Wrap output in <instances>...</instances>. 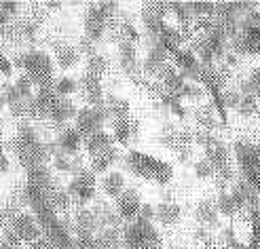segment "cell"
Listing matches in <instances>:
<instances>
[{"label":"cell","mask_w":260,"mask_h":249,"mask_svg":"<svg viewBox=\"0 0 260 249\" xmlns=\"http://www.w3.org/2000/svg\"><path fill=\"white\" fill-rule=\"evenodd\" d=\"M15 234H17L21 241L34 243V241L38 239V226H36L34 218H30V216L17 218V222H15Z\"/></svg>","instance_id":"3957f363"},{"label":"cell","mask_w":260,"mask_h":249,"mask_svg":"<svg viewBox=\"0 0 260 249\" xmlns=\"http://www.w3.org/2000/svg\"><path fill=\"white\" fill-rule=\"evenodd\" d=\"M114 161H116V150L108 148V150L95 154V156H91V167H93L95 171H106L108 165H112Z\"/></svg>","instance_id":"7c38bea8"},{"label":"cell","mask_w":260,"mask_h":249,"mask_svg":"<svg viewBox=\"0 0 260 249\" xmlns=\"http://www.w3.org/2000/svg\"><path fill=\"white\" fill-rule=\"evenodd\" d=\"M5 106V99H3V95H0V108H3Z\"/></svg>","instance_id":"f1b7e54d"},{"label":"cell","mask_w":260,"mask_h":249,"mask_svg":"<svg viewBox=\"0 0 260 249\" xmlns=\"http://www.w3.org/2000/svg\"><path fill=\"white\" fill-rule=\"evenodd\" d=\"M245 91H248V95H260V70H254L250 81L245 83Z\"/></svg>","instance_id":"44dd1931"},{"label":"cell","mask_w":260,"mask_h":249,"mask_svg":"<svg viewBox=\"0 0 260 249\" xmlns=\"http://www.w3.org/2000/svg\"><path fill=\"white\" fill-rule=\"evenodd\" d=\"M104 119H106V112L102 110V106L85 108V110H81L79 114H76V131H79L81 135L91 137L93 133H100Z\"/></svg>","instance_id":"7a4b0ae2"},{"label":"cell","mask_w":260,"mask_h":249,"mask_svg":"<svg viewBox=\"0 0 260 249\" xmlns=\"http://www.w3.org/2000/svg\"><path fill=\"white\" fill-rule=\"evenodd\" d=\"M197 220L201 222V224H218V207L214 205V203H207V201H203V203H199V207H197Z\"/></svg>","instance_id":"9c48e42d"},{"label":"cell","mask_w":260,"mask_h":249,"mask_svg":"<svg viewBox=\"0 0 260 249\" xmlns=\"http://www.w3.org/2000/svg\"><path fill=\"white\" fill-rule=\"evenodd\" d=\"M157 218L163 222L165 226H170V224H174V222H178L180 207L176 203H161L159 209H157Z\"/></svg>","instance_id":"8fae6325"},{"label":"cell","mask_w":260,"mask_h":249,"mask_svg":"<svg viewBox=\"0 0 260 249\" xmlns=\"http://www.w3.org/2000/svg\"><path fill=\"white\" fill-rule=\"evenodd\" d=\"M116 137H119L121 141H127V137H129V127H127V121L125 119L116 121Z\"/></svg>","instance_id":"603a6c76"},{"label":"cell","mask_w":260,"mask_h":249,"mask_svg":"<svg viewBox=\"0 0 260 249\" xmlns=\"http://www.w3.org/2000/svg\"><path fill=\"white\" fill-rule=\"evenodd\" d=\"M235 209H237V203H235V199H233L231 194H220V199H218V211L220 214L231 216Z\"/></svg>","instance_id":"2e32d148"},{"label":"cell","mask_w":260,"mask_h":249,"mask_svg":"<svg viewBox=\"0 0 260 249\" xmlns=\"http://www.w3.org/2000/svg\"><path fill=\"white\" fill-rule=\"evenodd\" d=\"M55 165L61 169V171H68V169H70V163H68V159H66V154H57Z\"/></svg>","instance_id":"cb8c5ba5"},{"label":"cell","mask_w":260,"mask_h":249,"mask_svg":"<svg viewBox=\"0 0 260 249\" xmlns=\"http://www.w3.org/2000/svg\"><path fill=\"white\" fill-rule=\"evenodd\" d=\"M83 91H85V97L91 103H93V106H100V101H102V89H100V78L98 76L85 74V78H83Z\"/></svg>","instance_id":"52a82bcc"},{"label":"cell","mask_w":260,"mask_h":249,"mask_svg":"<svg viewBox=\"0 0 260 249\" xmlns=\"http://www.w3.org/2000/svg\"><path fill=\"white\" fill-rule=\"evenodd\" d=\"M239 110H241V114H245V116L256 114V110H258L256 97H254V95H243L241 101H239Z\"/></svg>","instance_id":"ac0fdd59"},{"label":"cell","mask_w":260,"mask_h":249,"mask_svg":"<svg viewBox=\"0 0 260 249\" xmlns=\"http://www.w3.org/2000/svg\"><path fill=\"white\" fill-rule=\"evenodd\" d=\"M0 9H3V13L7 15V13H13V11H15L17 5H15V3H0Z\"/></svg>","instance_id":"484cf974"},{"label":"cell","mask_w":260,"mask_h":249,"mask_svg":"<svg viewBox=\"0 0 260 249\" xmlns=\"http://www.w3.org/2000/svg\"><path fill=\"white\" fill-rule=\"evenodd\" d=\"M76 108L72 106V101L70 99H55V103L51 106V114H53V119L55 121H66L70 119V116H74Z\"/></svg>","instance_id":"30bf717a"},{"label":"cell","mask_w":260,"mask_h":249,"mask_svg":"<svg viewBox=\"0 0 260 249\" xmlns=\"http://www.w3.org/2000/svg\"><path fill=\"white\" fill-rule=\"evenodd\" d=\"M9 169V161H7V154L0 150V171H7Z\"/></svg>","instance_id":"4316f807"},{"label":"cell","mask_w":260,"mask_h":249,"mask_svg":"<svg viewBox=\"0 0 260 249\" xmlns=\"http://www.w3.org/2000/svg\"><path fill=\"white\" fill-rule=\"evenodd\" d=\"M194 173H197V177H201V180H205V177H210V175H214V165L210 163V161H199V163H194Z\"/></svg>","instance_id":"ffe728a7"},{"label":"cell","mask_w":260,"mask_h":249,"mask_svg":"<svg viewBox=\"0 0 260 249\" xmlns=\"http://www.w3.org/2000/svg\"><path fill=\"white\" fill-rule=\"evenodd\" d=\"M108 114H116L119 119H125V114L129 110L127 106V101L125 99H119V97H108Z\"/></svg>","instance_id":"9a60e30c"},{"label":"cell","mask_w":260,"mask_h":249,"mask_svg":"<svg viewBox=\"0 0 260 249\" xmlns=\"http://www.w3.org/2000/svg\"><path fill=\"white\" fill-rule=\"evenodd\" d=\"M79 61V51L72 47H59L57 49V65L59 68H72Z\"/></svg>","instance_id":"5bb4252c"},{"label":"cell","mask_w":260,"mask_h":249,"mask_svg":"<svg viewBox=\"0 0 260 249\" xmlns=\"http://www.w3.org/2000/svg\"><path fill=\"white\" fill-rule=\"evenodd\" d=\"M74 89H76V81L74 78H68V76L59 78V81L55 83V93L57 95H70Z\"/></svg>","instance_id":"e0dca14e"},{"label":"cell","mask_w":260,"mask_h":249,"mask_svg":"<svg viewBox=\"0 0 260 249\" xmlns=\"http://www.w3.org/2000/svg\"><path fill=\"white\" fill-rule=\"evenodd\" d=\"M104 68H106V61H104V57H102V55H91L87 74H91V76H98V78H100V74L104 72Z\"/></svg>","instance_id":"d6986e66"},{"label":"cell","mask_w":260,"mask_h":249,"mask_svg":"<svg viewBox=\"0 0 260 249\" xmlns=\"http://www.w3.org/2000/svg\"><path fill=\"white\" fill-rule=\"evenodd\" d=\"M3 249H11V247H7V245H5V247H3Z\"/></svg>","instance_id":"f546056e"},{"label":"cell","mask_w":260,"mask_h":249,"mask_svg":"<svg viewBox=\"0 0 260 249\" xmlns=\"http://www.w3.org/2000/svg\"><path fill=\"white\" fill-rule=\"evenodd\" d=\"M102 186H104V192H106L108 196H121L123 190H125V177L119 171H112V173H108L106 177H104Z\"/></svg>","instance_id":"8992f818"},{"label":"cell","mask_w":260,"mask_h":249,"mask_svg":"<svg viewBox=\"0 0 260 249\" xmlns=\"http://www.w3.org/2000/svg\"><path fill=\"white\" fill-rule=\"evenodd\" d=\"M11 68H13V65H11V61L3 55V53H0V72H3V74H11Z\"/></svg>","instance_id":"d4e9b609"},{"label":"cell","mask_w":260,"mask_h":249,"mask_svg":"<svg viewBox=\"0 0 260 249\" xmlns=\"http://www.w3.org/2000/svg\"><path fill=\"white\" fill-rule=\"evenodd\" d=\"M17 63H21L25 70H28V76L32 81L47 85V81L51 78V72H53V65H51V59L45 53H28L17 59Z\"/></svg>","instance_id":"6da1fadb"},{"label":"cell","mask_w":260,"mask_h":249,"mask_svg":"<svg viewBox=\"0 0 260 249\" xmlns=\"http://www.w3.org/2000/svg\"><path fill=\"white\" fill-rule=\"evenodd\" d=\"M140 207H142V203H140V199H138L136 190H125V194L121 196V201H119V211H121V216H123L125 220H132V218H136V216L140 214Z\"/></svg>","instance_id":"277c9868"},{"label":"cell","mask_w":260,"mask_h":249,"mask_svg":"<svg viewBox=\"0 0 260 249\" xmlns=\"http://www.w3.org/2000/svg\"><path fill=\"white\" fill-rule=\"evenodd\" d=\"M70 190L74 194H79L81 199H89V196L93 194V173L91 171H79L76 180L72 182Z\"/></svg>","instance_id":"5b68a950"},{"label":"cell","mask_w":260,"mask_h":249,"mask_svg":"<svg viewBox=\"0 0 260 249\" xmlns=\"http://www.w3.org/2000/svg\"><path fill=\"white\" fill-rule=\"evenodd\" d=\"M110 144H112V135L102 133V131H100V133H93L87 139V150H89L91 156H95V154H100L104 150H108Z\"/></svg>","instance_id":"ba28073f"},{"label":"cell","mask_w":260,"mask_h":249,"mask_svg":"<svg viewBox=\"0 0 260 249\" xmlns=\"http://www.w3.org/2000/svg\"><path fill=\"white\" fill-rule=\"evenodd\" d=\"M79 144H81V133H79V131H74V129H66V131L61 133V137H59V146L66 150L68 154L76 152Z\"/></svg>","instance_id":"4fadbf2b"},{"label":"cell","mask_w":260,"mask_h":249,"mask_svg":"<svg viewBox=\"0 0 260 249\" xmlns=\"http://www.w3.org/2000/svg\"><path fill=\"white\" fill-rule=\"evenodd\" d=\"M15 89H17V93H19L21 97H28V95L32 93V78H30V76H19Z\"/></svg>","instance_id":"7402d4cb"},{"label":"cell","mask_w":260,"mask_h":249,"mask_svg":"<svg viewBox=\"0 0 260 249\" xmlns=\"http://www.w3.org/2000/svg\"><path fill=\"white\" fill-rule=\"evenodd\" d=\"M5 21H7V15L3 13V9H0V30H3V25H5Z\"/></svg>","instance_id":"83f0119b"}]
</instances>
